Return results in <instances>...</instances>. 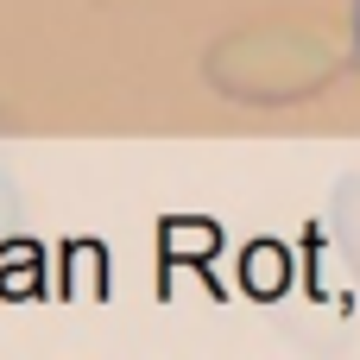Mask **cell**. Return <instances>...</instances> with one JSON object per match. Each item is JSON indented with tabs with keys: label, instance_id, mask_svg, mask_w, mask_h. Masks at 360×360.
Masks as SVG:
<instances>
[{
	"label": "cell",
	"instance_id": "cell-1",
	"mask_svg": "<svg viewBox=\"0 0 360 360\" xmlns=\"http://www.w3.org/2000/svg\"><path fill=\"white\" fill-rule=\"evenodd\" d=\"M342 76V51L304 25H240L202 51V82L247 108H291Z\"/></svg>",
	"mask_w": 360,
	"mask_h": 360
},
{
	"label": "cell",
	"instance_id": "cell-2",
	"mask_svg": "<svg viewBox=\"0 0 360 360\" xmlns=\"http://www.w3.org/2000/svg\"><path fill=\"white\" fill-rule=\"evenodd\" d=\"M354 70H360V0H354Z\"/></svg>",
	"mask_w": 360,
	"mask_h": 360
}]
</instances>
